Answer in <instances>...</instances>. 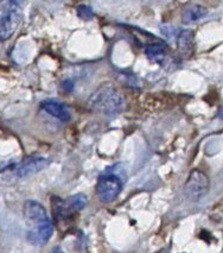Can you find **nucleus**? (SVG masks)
Here are the masks:
<instances>
[{"label":"nucleus","instance_id":"1","mask_svg":"<svg viewBox=\"0 0 223 253\" xmlns=\"http://www.w3.org/2000/svg\"><path fill=\"white\" fill-rule=\"evenodd\" d=\"M88 107L98 114L113 117L121 113L125 107L122 95L111 84H104L96 89L88 100Z\"/></svg>","mask_w":223,"mask_h":253},{"label":"nucleus","instance_id":"2","mask_svg":"<svg viewBox=\"0 0 223 253\" xmlns=\"http://www.w3.org/2000/svg\"><path fill=\"white\" fill-rule=\"evenodd\" d=\"M28 0H0V41L10 40L22 23Z\"/></svg>","mask_w":223,"mask_h":253},{"label":"nucleus","instance_id":"3","mask_svg":"<svg viewBox=\"0 0 223 253\" xmlns=\"http://www.w3.org/2000/svg\"><path fill=\"white\" fill-rule=\"evenodd\" d=\"M87 196L83 194H76L70 198L63 200L58 196H54L51 199L52 211L56 220H69L75 214L84 210L87 206Z\"/></svg>","mask_w":223,"mask_h":253},{"label":"nucleus","instance_id":"4","mask_svg":"<svg viewBox=\"0 0 223 253\" xmlns=\"http://www.w3.org/2000/svg\"><path fill=\"white\" fill-rule=\"evenodd\" d=\"M122 181L116 173H105L96 184V196L104 204H110L119 196L122 190Z\"/></svg>","mask_w":223,"mask_h":253},{"label":"nucleus","instance_id":"5","mask_svg":"<svg viewBox=\"0 0 223 253\" xmlns=\"http://www.w3.org/2000/svg\"><path fill=\"white\" fill-rule=\"evenodd\" d=\"M210 182L209 177L201 170H192L187 177L186 185H184V193L186 198L192 201H198L209 192Z\"/></svg>","mask_w":223,"mask_h":253},{"label":"nucleus","instance_id":"6","mask_svg":"<svg viewBox=\"0 0 223 253\" xmlns=\"http://www.w3.org/2000/svg\"><path fill=\"white\" fill-rule=\"evenodd\" d=\"M49 164L48 160L43 157H28L23 160L19 163L14 164L11 168H8V171L12 172V175L17 178H24L29 176L35 175L39 172Z\"/></svg>","mask_w":223,"mask_h":253},{"label":"nucleus","instance_id":"7","mask_svg":"<svg viewBox=\"0 0 223 253\" xmlns=\"http://www.w3.org/2000/svg\"><path fill=\"white\" fill-rule=\"evenodd\" d=\"M24 215L28 223V229L39 227L50 222L45 208L34 200H28L24 204Z\"/></svg>","mask_w":223,"mask_h":253},{"label":"nucleus","instance_id":"8","mask_svg":"<svg viewBox=\"0 0 223 253\" xmlns=\"http://www.w3.org/2000/svg\"><path fill=\"white\" fill-rule=\"evenodd\" d=\"M54 233V225L50 221L40 227L28 229L26 232V240L34 246H43L50 240Z\"/></svg>","mask_w":223,"mask_h":253},{"label":"nucleus","instance_id":"9","mask_svg":"<svg viewBox=\"0 0 223 253\" xmlns=\"http://www.w3.org/2000/svg\"><path fill=\"white\" fill-rule=\"evenodd\" d=\"M40 107H42V110L45 111L46 113L50 114V116L61 120V122L63 123L69 122L70 118H72L68 108H67L63 104H61V102L55 101V100H45V101H43L42 104H40Z\"/></svg>","mask_w":223,"mask_h":253},{"label":"nucleus","instance_id":"10","mask_svg":"<svg viewBox=\"0 0 223 253\" xmlns=\"http://www.w3.org/2000/svg\"><path fill=\"white\" fill-rule=\"evenodd\" d=\"M177 46L183 57H191L193 50H195V37H193V32L189 30V29H184V30H181L178 32Z\"/></svg>","mask_w":223,"mask_h":253},{"label":"nucleus","instance_id":"11","mask_svg":"<svg viewBox=\"0 0 223 253\" xmlns=\"http://www.w3.org/2000/svg\"><path fill=\"white\" fill-rule=\"evenodd\" d=\"M208 14V10L201 5H192L189 6L183 12V22L184 23H193L198 22L199 19L204 18Z\"/></svg>","mask_w":223,"mask_h":253},{"label":"nucleus","instance_id":"12","mask_svg":"<svg viewBox=\"0 0 223 253\" xmlns=\"http://www.w3.org/2000/svg\"><path fill=\"white\" fill-rule=\"evenodd\" d=\"M165 52H166V48L161 44L154 43L149 45L146 48V55H148L149 58H151L152 61H157L159 62L161 60H164L165 57Z\"/></svg>","mask_w":223,"mask_h":253},{"label":"nucleus","instance_id":"13","mask_svg":"<svg viewBox=\"0 0 223 253\" xmlns=\"http://www.w3.org/2000/svg\"><path fill=\"white\" fill-rule=\"evenodd\" d=\"M77 14L81 19L83 20H92L94 17L93 10L88 5H80L77 7Z\"/></svg>","mask_w":223,"mask_h":253},{"label":"nucleus","instance_id":"14","mask_svg":"<svg viewBox=\"0 0 223 253\" xmlns=\"http://www.w3.org/2000/svg\"><path fill=\"white\" fill-rule=\"evenodd\" d=\"M51 253H64V252L62 251V250L60 249V247H56V249L52 250V252H51Z\"/></svg>","mask_w":223,"mask_h":253}]
</instances>
